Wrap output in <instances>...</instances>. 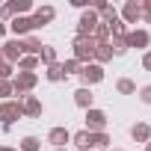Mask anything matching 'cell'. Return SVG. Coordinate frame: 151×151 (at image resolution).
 I'll return each instance as SVG.
<instances>
[{
	"mask_svg": "<svg viewBox=\"0 0 151 151\" xmlns=\"http://www.w3.org/2000/svg\"><path fill=\"white\" fill-rule=\"evenodd\" d=\"M0 62H3V56H0Z\"/></svg>",
	"mask_w": 151,
	"mask_h": 151,
	"instance_id": "obj_35",
	"label": "cell"
},
{
	"mask_svg": "<svg viewBox=\"0 0 151 151\" xmlns=\"http://www.w3.org/2000/svg\"><path fill=\"white\" fill-rule=\"evenodd\" d=\"M124 42H127V47H145V45H148V33H145V30L124 33Z\"/></svg>",
	"mask_w": 151,
	"mask_h": 151,
	"instance_id": "obj_9",
	"label": "cell"
},
{
	"mask_svg": "<svg viewBox=\"0 0 151 151\" xmlns=\"http://www.w3.org/2000/svg\"><path fill=\"white\" fill-rule=\"evenodd\" d=\"M30 30H36V21H33V18H15V21H12V33L24 36V33H30Z\"/></svg>",
	"mask_w": 151,
	"mask_h": 151,
	"instance_id": "obj_12",
	"label": "cell"
},
{
	"mask_svg": "<svg viewBox=\"0 0 151 151\" xmlns=\"http://www.w3.org/2000/svg\"><path fill=\"white\" fill-rule=\"evenodd\" d=\"M95 59H101V62H110V59H113V47H110L107 42H101V45L95 47Z\"/></svg>",
	"mask_w": 151,
	"mask_h": 151,
	"instance_id": "obj_15",
	"label": "cell"
},
{
	"mask_svg": "<svg viewBox=\"0 0 151 151\" xmlns=\"http://www.w3.org/2000/svg\"><path fill=\"white\" fill-rule=\"evenodd\" d=\"M110 47H113V53H124L127 50V42H124V36H113V42H110Z\"/></svg>",
	"mask_w": 151,
	"mask_h": 151,
	"instance_id": "obj_19",
	"label": "cell"
},
{
	"mask_svg": "<svg viewBox=\"0 0 151 151\" xmlns=\"http://www.w3.org/2000/svg\"><path fill=\"white\" fill-rule=\"evenodd\" d=\"M0 151H6V148H0Z\"/></svg>",
	"mask_w": 151,
	"mask_h": 151,
	"instance_id": "obj_36",
	"label": "cell"
},
{
	"mask_svg": "<svg viewBox=\"0 0 151 151\" xmlns=\"http://www.w3.org/2000/svg\"><path fill=\"white\" fill-rule=\"evenodd\" d=\"M74 104L77 107H83V110H92V92L83 86V89H77L74 92Z\"/></svg>",
	"mask_w": 151,
	"mask_h": 151,
	"instance_id": "obj_13",
	"label": "cell"
},
{
	"mask_svg": "<svg viewBox=\"0 0 151 151\" xmlns=\"http://www.w3.org/2000/svg\"><path fill=\"white\" fill-rule=\"evenodd\" d=\"M62 77H65V71H62V65H59V62L47 65V80H53V83H56V80H62Z\"/></svg>",
	"mask_w": 151,
	"mask_h": 151,
	"instance_id": "obj_18",
	"label": "cell"
},
{
	"mask_svg": "<svg viewBox=\"0 0 151 151\" xmlns=\"http://www.w3.org/2000/svg\"><path fill=\"white\" fill-rule=\"evenodd\" d=\"M122 95H133L136 92V86H133V80H119V86H116Z\"/></svg>",
	"mask_w": 151,
	"mask_h": 151,
	"instance_id": "obj_25",
	"label": "cell"
},
{
	"mask_svg": "<svg viewBox=\"0 0 151 151\" xmlns=\"http://www.w3.org/2000/svg\"><path fill=\"white\" fill-rule=\"evenodd\" d=\"M12 92H15V89H12V83H9V80H0V98H9Z\"/></svg>",
	"mask_w": 151,
	"mask_h": 151,
	"instance_id": "obj_27",
	"label": "cell"
},
{
	"mask_svg": "<svg viewBox=\"0 0 151 151\" xmlns=\"http://www.w3.org/2000/svg\"><path fill=\"white\" fill-rule=\"evenodd\" d=\"M139 98H142L145 104H151V86H142V89H139Z\"/></svg>",
	"mask_w": 151,
	"mask_h": 151,
	"instance_id": "obj_30",
	"label": "cell"
},
{
	"mask_svg": "<svg viewBox=\"0 0 151 151\" xmlns=\"http://www.w3.org/2000/svg\"><path fill=\"white\" fill-rule=\"evenodd\" d=\"M77 68H80V62H77V59H68V62L62 65V71H65V74H77Z\"/></svg>",
	"mask_w": 151,
	"mask_h": 151,
	"instance_id": "obj_28",
	"label": "cell"
},
{
	"mask_svg": "<svg viewBox=\"0 0 151 151\" xmlns=\"http://www.w3.org/2000/svg\"><path fill=\"white\" fill-rule=\"evenodd\" d=\"M0 119H3V124H12L15 119H21V104H12V101L0 104Z\"/></svg>",
	"mask_w": 151,
	"mask_h": 151,
	"instance_id": "obj_7",
	"label": "cell"
},
{
	"mask_svg": "<svg viewBox=\"0 0 151 151\" xmlns=\"http://www.w3.org/2000/svg\"><path fill=\"white\" fill-rule=\"evenodd\" d=\"M9 74H12V65L9 62H0V80H6Z\"/></svg>",
	"mask_w": 151,
	"mask_h": 151,
	"instance_id": "obj_29",
	"label": "cell"
},
{
	"mask_svg": "<svg viewBox=\"0 0 151 151\" xmlns=\"http://www.w3.org/2000/svg\"><path fill=\"white\" fill-rule=\"evenodd\" d=\"M36 65H39V59H36V56H21V62H18V68H21V71H33Z\"/></svg>",
	"mask_w": 151,
	"mask_h": 151,
	"instance_id": "obj_21",
	"label": "cell"
},
{
	"mask_svg": "<svg viewBox=\"0 0 151 151\" xmlns=\"http://www.w3.org/2000/svg\"><path fill=\"white\" fill-rule=\"evenodd\" d=\"M68 139H71V133H68L65 127H53V130L47 133V142H50L53 148H62V145H65Z\"/></svg>",
	"mask_w": 151,
	"mask_h": 151,
	"instance_id": "obj_10",
	"label": "cell"
},
{
	"mask_svg": "<svg viewBox=\"0 0 151 151\" xmlns=\"http://www.w3.org/2000/svg\"><path fill=\"white\" fill-rule=\"evenodd\" d=\"M12 6V12L18 15V12H30V3H27V0H15V3H9Z\"/></svg>",
	"mask_w": 151,
	"mask_h": 151,
	"instance_id": "obj_26",
	"label": "cell"
},
{
	"mask_svg": "<svg viewBox=\"0 0 151 151\" xmlns=\"http://www.w3.org/2000/svg\"><path fill=\"white\" fill-rule=\"evenodd\" d=\"M98 24H101V18H98L95 9H92V12H83V15H80V24H77V33H80V36H92Z\"/></svg>",
	"mask_w": 151,
	"mask_h": 151,
	"instance_id": "obj_3",
	"label": "cell"
},
{
	"mask_svg": "<svg viewBox=\"0 0 151 151\" xmlns=\"http://www.w3.org/2000/svg\"><path fill=\"white\" fill-rule=\"evenodd\" d=\"M142 15H145V21H151V0H148V3L142 6Z\"/></svg>",
	"mask_w": 151,
	"mask_h": 151,
	"instance_id": "obj_32",
	"label": "cell"
},
{
	"mask_svg": "<svg viewBox=\"0 0 151 151\" xmlns=\"http://www.w3.org/2000/svg\"><path fill=\"white\" fill-rule=\"evenodd\" d=\"M53 15H56L53 6H42V9H36V18L33 21H36V27H45L47 21H53Z\"/></svg>",
	"mask_w": 151,
	"mask_h": 151,
	"instance_id": "obj_14",
	"label": "cell"
},
{
	"mask_svg": "<svg viewBox=\"0 0 151 151\" xmlns=\"http://www.w3.org/2000/svg\"><path fill=\"white\" fill-rule=\"evenodd\" d=\"M74 142H77V148H89V130H80V133H74Z\"/></svg>",
	"mask_w": 151,
	"mask_h": 151,
	"instance_id": "obj_23",
	"label": "cell"
},
{
	"mask_svg": "<svg viewBox=\"0 0 151 151\" xmlns=\"http://www.w3.org/2000/svg\"><path fill=\"white\" fill-rule=\"evenodd\" d=\"M95 47H98V42L92 36H77V39H74V59H77V62L92 59L95 56Z\"/></svg>",
	"mask_w": 151,
	"mask_h": 151,
	"instance_id": "obj_1",
	"label": "cell"
},
{
	"mask_svg": "<svg viewBox=\"0 0 151 151\" xmlns=\"http://www.w3.org/2000/svg\"><path fill=\"white\" fill-rule=\"evenodd\" d=\"M142 65H145V68L151 71V53H145V56H142Z\"/></svg>",
	"mask_w": 151,
	"mask_h": 151,
	"instance_id": "obj_33",
	"label": "cell"
},
{
	"mask_svg": "<svg viewBox=\"0 0 151 151\" xmlns=\"http://www.w3.org/2000/svg\"><path fill=\"white\" fill-rule=\"evenodd\" d=\"M12 15H15V12H12V6H9V3H6V6H0V18H3V21H6V18H12Z\"/></svg>",
	"mask_w": 151,
	"mask_h": 151,
	"instance_id": "obj_31",
	"label": "cell"
},
{
	"mask_svg": "<svg viewBox=\"0 0 151 151\" xmlns=\"http://www.w3.org/2000/svg\"><path fill=\"white\" fill-rule=\"evenodd\" d=\"M77 74H80V77H83V83H86V89H89L92 83H98V80H104V68H101V65H89V62H86V65H83V68H80Z\"/></svg>",
	"mask_w": 151,
	"mask_h": 151,
	"instance_id": "obj_4",
	"label": "cell"
},
{
	"mask_svg": "<svg viewBox=\"0 0 151 151\" xmlns=\"http://www.w3.org/2000/svg\"><path fill=\"white\" fill-rule=\"evenodd\" d=\"M107 127V113L101 110H86V130L89 133H101Z\"/></svg>",
	"mask_w": 151,
	"mask_h": 151,
	"instance_id": "obj_2",
	"label": "cell"
},
{
	"mask_svg": "<svg viewBox=\"0 0 151 151\" xmlns=\"http://www.w3.org/2000/svg\"><path fill=\"white\" fill-rule=\"evenodd\" d=\"M107 142H110V136L101 130V133H89V148H107Z\"/></svg>",
	"mask_w": 151,
	"mask_h": 151,
	"instance_id": "obj_17",
	"label": "cell"
},
{
	"mask_svg": "<svg viewBox=\"0 0 151 151\" xmlns=\"http://www.w3.org/2000/svg\"><path fill=\"white\" fill-rule=\"evenodd\" d=\"M21 113H27V116H42V104H39V98H33V95H21Z\"/></svg>",
	"mask_w": 151,
	"mask_h": 151,
	"instance_id": "obj_8",
	"label": "cell"
},
{
	"mask_svg": "<svg viewBox=\"0 0 151 151\" xmlns=\"http://www.w3.org/2000/svg\"><path fill=\"white\" fill-rule=\"evenodd\" d=\"M21 53H24V42H6V45H3V50H0V56H3L9 65H12V62H18V59H21Z\"/></svg>",
	"mask_w": 151,
	"mask_h": 151,
	"instance_id": "obj_6",
	"label": "cell"
},
{
	"mask_svg": "<svg viewBox=\"0 0 151 151\" xmlns=\"http://www.w3.org/2000/svg\"><path fill=\"white\" fill-rule=\"evenodd\" d=\"M130 133H133V139H136V142H148L151 127H148V124H133V130H130Z\"/></svg>",
	"mask_w": 151,
	"mask_h": 151,
	"instance_id": "obj_16",
	"label": "cell"
},
{
	"mask_svg": "<svg viewBox=\"0 0 151 151\" xmlns=\"http://www.w3.org/2000/svg\"><path fill=\"white\" fill-rule=\"evenodd\" d=\"M39 56H42V62H47V65H53V62H56V50H53V47H47V45L42 47V53H39Z\"/></svg>",
	"mask_w": 151,
	"mask_h": 151,
	"instance_id": "obj_20",
	"label": "cell"
},
{
	"mask_svg": "<svg viewBox=\"0 0 151 151\" xmlns=\"http://www.w3.org/2000/svg\"><path fill=\"white\" fill-rule=\"evenodd\" d=\"M21 151H39V139L36 136H24L21 139Z\"/></svg>",
	"mask_w": 151,
	"mask_h": 151,
	"instance_id": "obj_22",
	"label": "cell"
},
{
	"mask_svg": "<svg viewBox=\"0 0 151 151\" xmlns=\"http://www.w3.org/2000/svg\"><path fill=\"white\" fill-rule=\"evenodd\" d=\"M122 15H124V21H139L142 18V6L136 3V0H127V3H124V9H122Z\"/></svg>",
	"mask_w": 151,
	"mask_h": 151,
	"instance_id": "obj_11",
	"label": "cell"
},
{
	"mask_svg": "<svg viewBox=\"0 0 151 151\" xmlns=\"http://www.w3.org/2000/svg\"><path fill=\"white\" fill-rule=\"evenodd\" d=\"M3 33H6V24H3V21H0V36H3Z\"/></svg>",
	"mask_w": 151,
	"mask_h": 151,
	"instance_id": "obj_34",
	"label": "cell"
},
{
	"mask_svg": "<svg viewBox=\"0 0 151 151\" xmlns=\"http://www.w3.org/2000/svg\"><path fill=\"white\" fill-rule=\"evenodd\" d=\"M56 151H62V148H56Z\"/></svg>",
	"mask_w": 151,
	"mask_h": 151,
	"instance_id": "obj_37",
	"label": "cell"
},
{
	"mask_svg": "<svg viewBox=\"0 0 151 151\" xmlns=\"http://www.w3.org/2000/svg\"><path fill=\"white\" fill-rule=\"evenodd\" d=\"M42 47H45V45H42L39 39H27V42H24V50H30V53H42Z\"/></svg>",
	"mask_w": 151,
	"mask_h": 151,
	"instance_id": "obj_24",
	"label": "cell"
},
{
	"mask_svg": "<svg viewBox=\"0 0 151 151\" xmlns=\"http://www.w3.org/2000/svg\"><path fill=\"white\" fill-rule=\"evenodd\" d=\"M33 86H36V74H33V71H21L18 77L12 80V89H15L18 95H24V92H30Z\"/></svg>",
	"mask_w": 151,
	"mask_h": 151,
	"instance_id": "obj_5",
	"label": "cell"
}]
</instances>
